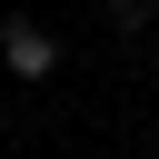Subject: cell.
Returning <instances> with one entry per match:
<instances>
[{"mask_svg": "<svg viewBox=\"0 0 159 159\" xmlns=\"http://www.w3.org/2000/svg\"><path fill=\"white\" fill-rule=\"evenodd\" d=\"M109 20H119V30H139V20H149V0H109Z\"/></svg>", "mask_w": 159, "mask_h": 159, "instance_id": "7a4b0ae2", "label": "cell"}, {"mask_svg": "<svg viewBox=\"0 0 159 159\" xmlns=\"http://www.w3.org/2000/svg\"><path fill=\"white\" fill-rule=\"evenodd\" d=\"M0 60H10L20 80H50V70H60V40H50L40 20H10V30H0Z\"/></svg>", "mask_w": 159, "mask_h": 159, "instance_id": "6da1fadb", "label": "cell"}]
</instances>
